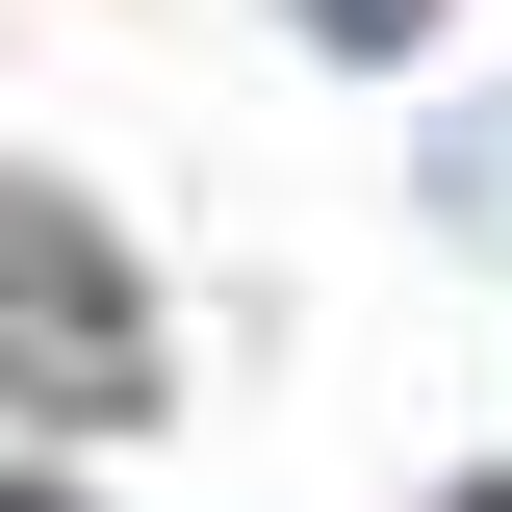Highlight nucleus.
Returning <instances> with one entry per match:
<instances>
[{
  "label": "nucleus",
  "instance_id": "1",
  "mask_svg": "<svg viewBox=\"0 0 512 512\" xmlns=\"http://www.w3.org/2000/svg\"><path fill=\"white\" fill-rule=\"evenodd\" d=\"M0 384L77 410V436L154 410V282L103 256V205H77V180H0Z\"/></svg>",
  "mask_w": 512,
  "mask_h": 512
},
{
  "label": "nucleus",
  "instance_id": "2",
  "mask_svg": "<svg viewBox=\"0 0 512 512\" xmlns=\"http://www.w3.org/2000/svg\"><path fill=\"white\" fill-rule=\"evenodd\" d=\"M308 26H333V52H410V26H436V0H308Z\"/></svg>",
  "mask_w": 512,
  "mask_h": 512
},
{
  "label": "nucleus",
  "instance_id": "3",
  "mask_svg": "<svg viewBox=\"0 0 512 512\" xmlns=\"http://www.w3.org/2000/svg\"><path fill=\"white\" fill-rule=\"evenodd\" d=\"M436 512H512V461H487V487H436Z\"/></svg>",
  "mask_w": 512,
  "mask_h": 512
},
{
  "label": "nucleus",
  "instance_id": "4",
  "mask_svg": "<svg viewBox=\"0 0 512 512\" xmlns=\"http://www.w3.org/2000/svg\"><path fill=\"white\" fill-rule=\"evenodd\" d=\"M0 512H52V487H0Z\"/></svg>",
  "mask_w": 512,
  "mask_h": 512
}]
</instances>
